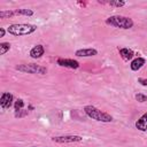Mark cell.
<instances>
[{"instance_id": "20", "label": "cell", "mask_w": 147, "mask_h": 147, "mask_svg": "<svg viewBox=\"0 0 147 147\" xmlns=\"http://www.w3.org/2000/svg\"><path fill=\"white\" fill-rule=\"evenodd\" d=\"M31 147H39V146H31Z\"/></svg>"}, {"instance_id": "2", "label": "cell", "mask_w": 147, "mask_h": 147, "mask_svg": "<svg viewBox=\"0 0 147 147\" xmlns=\"http://www.w3.org/2000/svg\"><path fill=\"white\" fill-rule=\"evenodd\" d=\"M106 23L111 25V26H115V28H118V29H131L133 26V21L132 18L130 17H126V16H122V15H114V16H110L106 20Z\"/></svg>"}, {"instance_id": "14", "label": "cell", "mask_w": 147, "mask_h": 147, "mask_svg": "<svg viewBox=\"0 0 147 147\" xmlns=\"http://www.w3.org/2000/svg\"><path fill=\"white\" fill-rule=\"evenodd\" d=\"M10 49V44L9 42H0V54L3 55Z\"/></svg>"}, {"instance_id": "12", "label": "cell", "mask_w": 147, "mask_h": 147, "mask_svg": "<svg viewBox=\"0 0 147 147\" xmlns=\"http://www.w3.org/2000/svg\"><path fill=\"white\" fill-rule=\"evenodd\" d=\"M145 63H146V60H145L144 57H136L134 60H132V62H131V64H130L131 70L138 71Z\"/></svg>"}, {"instance_id": "5", "label": "cell", "mask_w": 147, "mask_h": 147, "mask_svg": "<svg viewBox=\"0 0 147 147\" xmlns=\"http://www.w3.org/2000/svg\"><path fill=\"white\" fill-rule=\"evenodd\" d=\"M32 16L33 10L32 9H25V8H20V9H10V10H1L0 11V18H8L13 16Z\"/></svg>"}, {"instance_id": "3", "label": "cell", "mask_w": 147, "mask_h": 147, "mask_svg": "<svg viewBox=\"0 0 147 147\" xmlns=\"http://www.w3.org/2000/svg\"><path fill=\"white\" fill-rule=\"evenodd\" d=\"M84 111L85 114L91 117L92 119H95V121H99V122H105V123H108V122H111L113 121V117L105 113V111H101L100 109L95 108L94 106H85L84 107Z\"/></svg>"}, {"instance_id": "8", "label": "cell", "mask_w": 147, "mask_h": 147, "mask_svg": "<svg viewBox=\"0 0 147 147\" xmlns=\"http://www.w3.org/2000/svg\"><path fill=\"white\" fill-rule=\"evenodd\" d=\"M13 100H14L13 94L8 93V92H5V93H2V95L0 98V106L3 109H7L13 105Z\"/></svg>"}, {"instance_id": "17", "label": "cell", "mask_w": 147, "mask_h": 147, "mask_svg": "<svg viewBox=\"0 0 147 147\" xmlns=\"http://www.w3.org/2000/svg\"><path fill=\"white\" fill-rule=\"evenodd\" d=\"M136 100H137V101H139V102H145V101H147V96H146L145 94L138 93V94L136 95Z\"/></svg>"}, {"instance_id": "13", "label": "cell", "mask_w": 147, "mask_h": 147, "mask_svg": "<svg viewBox=\"0 0 147 147\" xmlns=\"http://www.w3.org/2000/svg\"><path fill=\"white\" fill-rule=\"evenodd\" d=\"M119 54H121V56L125 60V61H129V60H131L132 57H133V51L132 49H129V48H121L119 49Z\"/></svg>"}, {"instance_id": "7", "label": "cell", "mask_w": 147, "mask_h": 147, "mask_svg": "<svg viewBox=\"0 0 147 147\" xmlns=\"http://www.w3.org/2000/svg\"><path fill=\"white\" fill-rule=\"evenodd\" d=\"M57 64L61 67H65V68H70V69H77L79 68V62L74 60V59H57Z\"/></svg>"}, {"instance_id": "16", "label": "cell", "mask_w": 147, "mask_h": 147, "mask_svg": "<svg viewBox=\"0 0 147 147\" xmlns=\"http://www.w3.org/2000/svg\"><path fill=\"white\" fill-rule=\"evenodd\" d=\"M23 106H24V101H23L22 99H17V100L15 101V103H14V107H15V110H16V111L21 110V109L23 108Z\"/></svg>"}, {"instance_id": "9", "label": "cell", "mask_w": 147, "mask_h": 147, "mask_svg": "<svg viewBox=\"0 0 147 147\" xmlns=\"http://www.w3.org/2000/svg\"><path fill=\"white\" fill-rule=\"evenodd\" d=\"M98 54V51L94 48H82V49H77L75 55L76 56H80V57H88V56H94Z\"/></svg>"}, {"instance_id": "10", "label": "cell", "mask_w": 147, "mask_h": 147, "mask_svg": "<svg viewBox=\"0 0 147 147\" xmlns=\"http://www.w3.org/2000/svg\"><path fill=\"white\" fill-rule=\"evenodd\" d=\"M44 52H45V49H44L42 45H36L30 51V56L32 59H39V57H41L44 55Z\"/></svg>"}, {"instance_id": "15", "label": "cell", "mask_w": 147, "mask_h": 147, "mask_svg": "<svg viewBox=\"0 0 147 147\" xmlns=\"http://www.w3.org/2000/svg\"><path fill=\"white\" fill-rule=\"evenodd\" d=\"M101 3H108L109 6H114V7H122L125 5V1H99Z\"/></svg>"}, {"instance_id": "18", "label": "cell", "mask_w": 147, "mask_h": 147, "mask_svg": "<svg viewBox=\"0 0 147 147\" xmlns=\"http://www.w3.org/2000/svg\"><path fill=\"white\" fill-rule=\"evenodd\" d=\"M138 82H139L141 85L147 86V79H146V78H138Z\"/></svg>"}, {"instance_id": "19", "label": "cell", "mask_w": 147, "mask_h": 147, "mask_svg": "<svg viewBox=\"0 0 147 147\" xmlns=\"http://www.w3.org/2000/svg\"><path fill=\"white\" fill-rule=\"evenodd\" d=\"M5 33H6V30H5L3 28H1V29H0V37H3Z\"/></svg>"}, {"instance_id": "6", "label": "cell", "mask_w": 147, "mask_h": 147, "mask_svg": "<svg viewBox=\"0 0 147 147\" xmlns=\"http://www.w3.org/2000/svg\"><path fill=\"white\" fill-rule=\"evenodd\" d=\"M83 140L82 136H59L53 137L52 141L56 144H68V142H79Z\"/></svg>"}, {"instance_id": "4", "label": "cell", "mask_w": 147, "mask_h": 147, "mask_svg": "<svg viewBox=\"0 0 147 147\" xmlns=\"http://www.w3.org/2000/svg\"><path fill=\"white\" fill-rule=\"evenodd\" d=\"M16 69L18 71H22V72H25V74H40V75H44L47 72V69L41 67V65H38V64H34V63H29V64H20L16 67Z\"/></svg>"}, {"instance_id": "1", "label": "cell", "mask_w": 147, "mask_h": 147, "mask_svg": "<svg viewBox=\"0 0 147 147\" xmlns=\"http://www.w3.org/2000/svg\"><path fill=\"white\" fill-rule=\"evenodd\" d=\"M37 25L34 24H25V23H20V24H11L7 28L8 33L13 34V36H28L33 33L37 30Z\"/></svg>"}, {"instance_id": "11", "label": "cell", "mask_w": 147, "mask_h": 147, "mask_svg": "<svg viewBox=\"0 0 147 147\" xmlns=\"http://www.w3.org/2000/svg\"><path fill=\"white\" fill-rule=\"evenodd\" d=\"M136 127L140 131H147V113H145L137 122H136Z\"/></svg>"}]
</instances>
